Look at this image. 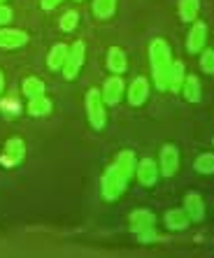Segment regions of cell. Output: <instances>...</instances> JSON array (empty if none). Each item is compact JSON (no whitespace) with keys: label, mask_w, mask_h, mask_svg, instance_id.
<instances>
[{"label":"cell","mask_w":214,"mask_h":258,"mask_svg":"<svg viewBox=\"0 0 214 258\" xmlns=\"http://www.w3.org/2000/svg\"><path fill=\"white\" fill-rule=\"evenodd\" d=\"M149 63L154 70V84L158 91H168V72L173 66V56H170V47L166 40L156 37L154 42L149 44Z\"/></svg>","instance_id":"cell-1"},{"label":"cell","mask_w":214,"mask_h":258,"mask_svg":"<svg viewBox=\"0 0 214 258\" xmlns=\"http://www.w3.org/2000/svg\"><path fill=\"white\" fill-rule=\"evenodd\" d=\"M128 179H131V177H128L117 163H112V165L105 170V174H102V196H105V200L121 198L126 186H128Z\"/></svg>","instance_id":"cell-2"},{"label":"cell","mask_w":214,"mask_h":258,"mask_svg":"<svg viewBox=\"0 0 214 258\" xmlns=\"http://www.w3.org/2000/svg\"><path fill=\"white\" fill-rule=\"evenodd\" d=\"M86 114H89V123L95 131H102L107 123V114H105V102L98 89H89L86 91Z\"/></svg>","instance_id":"cell-3"},{"label":"cell","mask_w":214,"mask_h":258,"mask_svg":"<svg viewBox=\"0 0 214 258\" xmlns=\"http://www.w3.org/2000/svg\"><path fill=\"white\" fill-rule=\"evenodd\" d=\"M156 216L147 210H135L131 214V230L142 237V242H149L156 237Z\"/></svg>","instance_id":"cell-4"},{"label":"cell","mask_w":214,"mask_h":258,"mask_svg":"<svg viewBox=\"0 0 214 258\" xmlns=\"http://www.w3.org/2000/svg\"><path fill=\"white\" fill-rule=\"evenodd\" d=\"M84 58H86V44L82 42V40H77V42H72V47L68 49V58H66V66H63V77L66 79H75L79 75V70H82L84 66Z\"/></svg>","instance_id":"cell-5"},{"label":"cell","mask_w":214,"mask_h":258,"mask_svg":"<svg viewBox=\"0 0 214 258\" xmlns=\"http://www.w3.org/2000/svg\"><path fill=\"white\" fill-rule=\"evenodd\" d=\"M26 156V144L21 138H10L5 142V149L0 154V165L3 168H17Z\"/></svg>","instance_id":"cell-6"},{"label":"cell","mask_w":214,"mask_h":258,"mask_svg":"<svg viewBox=\"0 0 214 258\" xmlns=\"http://www.w3.org/2000/svg\"><path fill=\"white\" fill-rule=\"evenodd\" d=\"M100 96H102V102H105V105H119V100L124 98V79H121L119 75L105 79Z\"/></svg>","instance_id":"cell-7"},{"label":"cell","mask_w":214,"mask_h":258,"mask_svg":"<svg viewBox=\"0 0 214 258\" xmlns=\"http://www.w3.org/2000/svg\"><path fill=\"white\" fill-rule=\"evenodd\" d=\"M179 170V151L175 144H166L161 149V174L163 177H173Z\"/></svg>","instance_id":"cell-8"},{"label":"cell","mask_w":214,"mask_h":258,"mask_svg":"<svg viewBox=\"0 0 214 258\" xmlns=\"http://www.w3.org/2000/svg\"><path fill=\"white\" fill-rule=\"evenodd\" d=\"M205 42H207V26L202 24V21H193L191 33L186 37V49H189L191 54H198V51H202Z\"/></svg>","instance_id":"cell-9"},{"label":"cell","mask_w":214,"mask_h":258,"mask_svg":"<svg viewBox=\"0 0 214 258\" xmlns=\"http://www.w3.org/2000/svg\"><path fill=\"white\" fill-rule=\"evenodd\" d=\"M28 44V33L17 28H0V49H19Z\"/></svg>","instance_id":"cell-10"},{"label":"cell","mask_w":214,"mask_h":258,"mask_svg":"<svg viewBox=\"0 0 214 258\" xmlns=\"http://www.w3.org/2000/svg\"><path fill=\"white\" fill-rule=\"evenodd\" d=\"M135 174L142 186H154L156 181H158V168H156V163L151 158H142V161L137 163Z\"/></svg>","instance_id":"cell-11"},{"label":"cell","mask_w":214,"mask_h":258,"mask_svg":"<svg viewBox=\"0 0 214 258\" xmlns=\"http://www.w3.org/2000/svg\"><path fill=\"white\" fill-rule=\"evenodd\" d=\"M147 98H149V82L144 77L133 79L131 89H128V102L133 107H140V105L147 102Z\"/></svg>","instance_id":"cell-12"},{"label":"cell","mask_w":214,"mask_h":258,"mask_svg":"<svg viewBox=\"0 0 214 258\" xmlns=\"http://www.w3.org/2000/svg\"><path fill=\"white\" fill-rule=\"evenodd\" d=\"M184 212L189 216V221H202L205 216V203L198 193H186L184 196Z\"/></svg>","instance_id":"cell-13"},{"label":"cell","mask_w":214,"mask_h":258,"mask_svg":"<svg viewBox=\"0 0 214 258\" xmlns=\"http://www.w3.org/2000/svg\"><path fill=\"white\" fill-rule=\"evenodd\" d=\"M128 68V60H126L124 49L119 47H110L107 49V70L114 72V75H121Z\"/></svg>","instance_id":"cell-14"},{"label":"cell","mask_w":214,"mask_h":258,"mask_svg":"<svg viewBox=\"0 0 214 258\" xmlns=\"http://www.w3.org/2000/svg\"><path fill=\"white\" fill-rule=\"evenodd\" d=\"M68 44H63V42H59V44H54L51 47V51H49V56H47V66H49V70H63V66H66V58H68Z\"/></svg>","instance_id":"cell-15"},{"label":"cell","mask_w":214,"mask_h":258,"mask_svg":"<svg viewBox=\"0 0 214 258\" xmlns=\"http://www.w3.org/2000/svg\"><path fill=\"white\" fill-rule=\"evenodd\" d=\"M182 93H184V100L186 102H200L202 98V89H200V82H198V77H193V75H189V77H184V84H182Z\"/></svg>","instance_id":"cell-16"},{"label":"cell","mask_w":214,"mask_h":258,"mask_svg":"<svg viewBox=\"0 0 214 258\" xmlns=\"http://www.w3.org/2000/svg\"><path fill=\"white\" fill-rule=\"evenodd\" d=\"M184 77H186V70H184V63L182 60H175L170 66V72H168V89L173 91H179L182 84H184Z\"/></svg>","instance_id":"cell-17"},{"label":"cell","mask_w":214,"mask_h":258,"mask_svg":"<svg viewBox=\"0 0 214 258\" xmlns=\"http://www.w3.org/2000/svg\"><path fill=\"white\" fill-rule=\"evenodd\" d=\"M189 216H186L184 210H170L166 212V226L170 230H184L189 226Z\"/></svg>","instance_id":"cell-18"},{"label":"cell","mask_w":214,"mask_h":258,"mask_svg":"<svg viewBox=\"0 0 214 258\" xmlns=\"http://www.w3.org/2000/svg\"><path fill=\"white\" fill-rule=\"evenodd\" d=\"M198 12H200V0H179V17H182V21H186V24L196 21Z\"/></svg>","instance_id":"cell-19"},{"label":"cell","mask_w":214,"mask_h":258,"mask_svg":"<svg viewBox=\"0 0 214 258\" xmlns=\"http://www.w3.org/2000/svg\"><path fill=\"white\" fill-rule=\"evenodd\" d=\"M49 112H51V100H49L47 96L28 100V114L30 116H47Z\"/></svg>","instance_id":"cell-20"},{"label":"cell","mask_w":214,"mask_h":258,"mask_svg":"<svg viewBox=\"0 0 214 258\" xmlns=\"http://www.w3.org/2000/svg\"><path fill=\"white\" fill-rule=\"evenodd\" d=\"M117 165H119L121 170H124L126 174H128V177H133V174H135V168H137V161H135V154H133V151H119V154H117Z\"/></svg>","instance_id":"cell-21"},{"label":"cell","mask_w":214,"mask_h":258,"mask_svg":"<svg viewBox=\"0 0 214 258\" xmlns=\"http://www.w3.org/2000/svg\"><path fill=\"white\" fill-rule=\"evenodd\" d=\"M24 96L28 98V100L44 96V82L37 77H26L24 79Z\"/></svg>","instance_id":"cell-22"},{"label":"cell","mask_w":214,"mask_h":258,"mask_svg":"<svg viewBox=\"0 0 214 258\" xmlns=\"http://www.w3.org/2000/svg\"><path fill=\"white\" fill-rule=\"evenodd\" d=\"M117 12V0H93V14L98 19H112Z\"/></svg>","instance_id":"cell-23"},{"label":"cell","mask_w":214,"mask_h":258,"mask_svg":"<svg viewBox=\"0 0 214 258\" xmlns=\"http://www.w3.org/2000/svg\"><path fill=\"white\" fill-rule=\"evenodd\" d=\"M193 168L200 174H214V154H200L193 163Z\"/></svg>","instance_id":"cell-24"},{"label":"cell","mask_w":214,"mask_h":258,"mask_svg":"<svg viewBox=\"0 0 214 258\" xmlns=\"http://www.w3.org/2000/svg\"><path fill=\"white\" fill-rule=\"evenodd\" d=\"M77 24H79V14L75 12V10H68V12L61 17L59 28L63 30V33H72V30L77 28Z\"/></svg>","instance_id":"cell-25"},{"label":"cell","mask_w":214,"mask_h":258,"mask_svg":"<svg viewBox=\"0 0 214 258\" xmlns=\"http://www.w3.org/2000/svg\"><path fill=\"white\" fill-rule=\"evenodd\" d=\"M200 68L202 72H207V75H214V51L209 49V51H202L200 56Z\"/></svg>","instance_id":"cell-26"},{"label":"cell","mask_w":214,"mask_h":258,"mask_svg":"<svg viewBox=\"0 0 214 258\" xmlns=\"http://www.w3.org/2000/svg\"><path fill=\"white\" fill-rule=\"evenodd\" d=\"M14 12H12V7H7V5H0V26H7L10 21H12Z\"/></svg>","instance_id":"cell-27"},{"label":"cell","mask_w":214,"mask_h":258,"mask_svg":"<svg viewBox=\"0 0 214 258\" xmlns=\"http://www.w3.org/2000/svg\"><path fill=\"white\" fill-rule=\"evenodd\" d=\"M63 0H40V7L44 10V12H51L54 7H59Z\"/></svg>","instance_id":"cell-28"},{"label":"cell","mask_w":214,"mask_h":258,"mask_svg":"<svg viewBox=\"0 0 214 258\" xmlns=\"http://www.w3.org/2000/svg\"><path fill=\"white\" fill-rule=\"evenodd\" d=\"M3 89H5V75H3V70H0V93H3Z\"/></svg>","instance_id":"cell-29"},{"label":"cell","mask_w":214,"mask_h":258,"mask_svg":"<svg viewBox=\"0 0 214 258\" xmlns=\"http://www.w3.org/2000/svg\"><path fill=\"white\" fill-rule=\"evenodd\" d=\"M0 5H5V0H0Z\"/></svg>","instance_id":"cell-30"}]
</instances>
